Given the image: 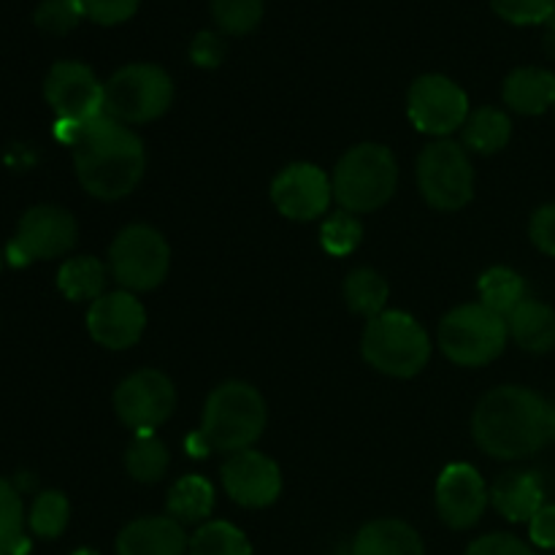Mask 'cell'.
Instances as JSON below:
<instances>
[{
	"instance_id": "1",
	"label": "cell",
	"mask_w": 555,
	"mask_h": 555,
	"mask_svg": "<svg viewBox=\"0 0 555 555\" xmlns=\"http://www.w3.org/2000/svg\"><path fill=\"white\" fill-rule=\"evenodd\" d=\"M54 133L74 152V168L85 193L98 201L128 198L146 171V150L139 133L117 119L92 117L87 122H54Z\"/></svg>"
},
{
	"instance_id": "2",
	"label": "cell",
	"mask_w": 555,
	"mask_h": 555,
	"mask_svg": "<svg viewBox=\"0 0 555 555\" xmlns=\"http://www.w3.org/2000/svg\"><path fill=\"white\" fill-rule=\"evenodd\" d=\"M553 406L520 385H502L486 393L472 415V437L496 461H520L553 442Z\"/></svg>"
},
{
	"instance_id": "3",
	"label": "cell",
	"mask_w": 555,
	"mask_h": 555,
	"mask_svg": "<svg viewBox=\"0 0 555 555\" xmlns=\"http://www.w3.org/2000/svg\"><path fill=\"white\" fill-rule=\"evenodd\" d=\"M269 410L255 385L242 379H228L217 385L204 404L201 439L217 453H242L249 450L266 431Z\"/></svg>"
},
{
	"instance_id": "4",
	"label": "cell",
	"mask_w": 555,
	"mask_h": 555,
	"mask_svg": "<svg viewBox=\"0 0 555 555\" xmlns=\"http://www.w3.org/2000/svg\"><path fill=\"white\" fill-rule=\"evenodd\" d=\"M334 201L352 215H369L388 204L399 188V163L385 144H356L331 173Z\"/></svg>"
},
{
	"instance_id": "5",
	"label": "cell",
	"mask_w": 555,
	"mask_h": 555,
	"mask_svg": "<svg viewBox=\"0 0 555 555\" xmlns=\"http://www.w3.org/2000/svg\"><path fill=\"white\" fill-rule=\"evenodd\" d=\"M363 361L393 379L417 377L431 361V336L412 314L385 309L369 320L361 339Z\"/></svg>"
},
{
	"instance_id": "6",
	"label": "cell",
	"mask_w": 555,
	"mask_h": 555,
	"mask_svg": "<svg viewBox=\"0 0 555 555\" xmlns=\"http://www.w3.org/2000/svg\"><path fill=\"white\" fill-rule=\"evenodd\" d=\"M439 350L448 361L464 369H480L496 361L509 341L507 320L480 301L450 309L437 331Z\"/></svg>"
},
{
	"instance_id": "7",
	"label": "cell",
	"mask_w": 555,
	"mask_h": 555,
	"mask_svg": "<svg viewBox=\"0 0 555 555\" xmlns=\"http://www.w3.org/2000/svg\"><path fill=\"white\" fill-rule=\"evenodd\" d=\"M173 103V81L160 65L133 63L106 81L103 114L122 125H146L160 119Z\"/></svg>"
},
{
	"instance_id": "8",
	"label": "cell",
	"mask_w": 555,
	"mask_h": 555,
	"mask_svg": "<svg viewBox=\"0 0 555 555\" xmlns=\"http://www.w3.org/2000/svg\"><path fill=\"white\" fill-rule=\"evenodd\" d=\"M108 271L119 291H155L171 271V244L157 228L144 222L122 228L108 247Z\"/></svg>"
},
{
	"instance_id": "9",
	"label": "cell",
	"mask_w": 555,
	"mask_h": 555,
	"mask_svg": "<svg viewBox=\"0 0 555 555\" xmlns=\"http://www.w3.org/2000/svg\"><path fill=\"white\" fill-rule=\"evenodd\" d=\"M417 190L437 211H461L475 198V166L464 144L437 139L417 155Z\"/></svg>"
},
{
	"instance_id": "10",
	"label": "cell",
	"mask_w": 555,
	"mask_h": 555,
	"mask_svg": "<svg viewBox=\"0 0 555 555\" xmlns=\"http://www.w3.org/2000/svg\"><path fill=\"white\" fill-rule=\"evenodd\" d=\"M76 236H79V228L68 209L54 204H38L22 215L16 236L5 249V258L16 269L33 263V260L60 258L74 249Z\"/></svg>"
},
{
	"instance_id": "11",
	"label": "cell",
	"mask_w": 555,
	"mask_h": 555,
	"mask_svg": "<svg viewBox=\"0 0 555 555\" xmlns=\"http://www.w3.org/2000/svg\"><path fill=\"white\" fill-rule=\"evenodd\" d=\"M177 410V388L160 369H139L114 390V412L119 423L135 434H155Z\"/></svg>"
},
{
	"instance_id": "12",
	"label": "cell",
	"mask_w": 555,
	"mask_h": 555,
	"mask_svg": "<svg viewBox=\"0 0 555 555\" xmlns=\"http://www.w3.org/2000/svg\"><path fill=\"white\" fill-rule=\"evenodd\" d=\"M469 98L442 74H426L415 79L406 95V117L421 133L434 139H450L469 119Z\"/></svg>"
},
{
	"instance_id": "13",
	"label": "cell",
	"mask_w": 555,
	"mask_h": 555,
	"mask_svg": "<svg viewBox=\"0 0 555 555\" xmlns=\"http://www.w3.org/2000/svg\"><path fill=\"white\" fill-rule=\"evenodd\" d=\"M103 95L106 85L95 76V70L76 60H60L49 68L43 81V98L52 106L54 117L65 122H87L103 114Z\"/></svg>"
},
{
	"instance_id": "14",
	"label": "cell",
	"mask_w": 555,
	"mask_h": 555,
	"mask_svg": "<svg viewBox=\"0 0 555 555\" xmlns=\"http://www.w3.org/2000/svg\"><path fill=\"white\" fill-rule=\"evenodd\" d=\"M271 204L293 222H312L328 211L334 201L331 177L314 163H291L271 182Z\"/></svg>"
},
{
	"instance_id": "15",
	"label": "cell",
	"mask_w": 555,
	"mask_h": 555,
	"mask_svg": "<svg viewBox=\"0 0 555 555\" xmlns=\"http://www.w3.org/2000/svg\"><path fill=\"white\" fill-rule=\"evenodd\" d=\"M488 502H491V488L472 464H464V461L448 464L437 477L434 504L448 529L466 531L480 524Z\"/></svg>"
},
{
	"instance_id": "16",
	"label": "cell",
	"mask_w": 555,
	"mask_h": 555,
	"mask_svg": "<svg viewBox=\"0 0 555 555\" xmlns=\"http://www.w3.org/2000/svg\"><path fill=\"white\" fill-rule=\"evenodd\" d=\"M222 488L244 509H263L280 499L282 469L274 459L255 448L228 455L220 469Z\"/></svg>"
},
{
	"instance_id": "17",
	"label": "cell",
	"mask_w": 555,
	"mask_h": 555,
	"mask_svg": "<svg viewBox=\"0 0 555 555\" xmlns=\"http://www.w3.org/2000/svg\"><path fill=\"white\" fill-rule=\"evenodd\" d=\"M87 331L106 350H130L146 331V309L135 293H103L87 309Z\"/></svg>"
},
{
	"instance_id": "18",
	"label": "cell",
	"mask_w": 555,
	"mask_h": 555,
	"mask_svg": "<svg viewBox=\"0 0 555 555\" xmlns=\"http://www.w3.org/2000/svg\"><path fill=\"white\" fill-rule=\"evenodd\" d=\"M190 537L171 515H152L125 526L117 537V555H188Z\"/></svg>"
},
{
	"instance_id": "19",
	"label": "cell",
	"mask_w": 555,
	"mask_h": 555,
	"mask_svg": "<svg viewBox=\"0 0 555 555\" xmlns=\"http://www.w3.org/2000/svg\"><path fill=\"white\" fill-rule=\"evenodd\" d=\"M491 504L509 524H529L545 507V488L534 472H504L491 488Z\"/></svg>"
},
{
	"instance_id": "20",
	"label": "cell",
	"mask_w": 555,
	"mask_h": 555,
	"mask_svg": "<svg viewBox=\"0 0 555 555\" xmlns=\"http://www.w3.org/2000/svg\"><path fill=\"white\" fill-rule=\"evenodd\" d=\"M502 98L513 112L526 117H540L547 108H555V74L537 65L515 68L504 79Z\"/></svg>"
},
{
	"instance_id": "21",
	"label": "cell",
	"mask_w": 555,
	"mask_h": 555,
	"mask_svg": "<svg viewBox=\"0 0 555 555\" xmlns=\"http://www.w3.org/2000/svg\"><path fill=\"white\" fill-rule=\"evenodd\" d=\"M350 555H426L421 534L399 518H379L363 526Z\"/></svg>"
},
{
	"instance_id": "22",
	"label": "cell",
	"mask_w": 555,
	"mask_h": 555,
	"mask_svg": "<svg viewBox=\"0 0 555 555\" xmlns=\"http://www.w3.org/2000/svg\"><path fill=\"white\" fill-rule=\"evenodd\" d=\"M509 339L531 356H545L555 347V309L526 298L507 318Z\"/></svg>"
},
{
	"instance_id": "23",
	"label": "cell",
	"mask_w": 555,
	"mask_h": 555,
	"mask_svg": "<svg viewBox=\"0 0 555 555\" xmlns=\"http://www.w3.org/2000/svg\"><path fill=\"white\" fill-rule=\"evenodd\" d=\"M168 515L182 526H201L215 513V486L201 475H184L168 491Z\"/></svg>"
},
{
	"instance_id": "24",
	"label": "cell",
	"mask_w": 555,
	"mask_h": 555,
	"mask_svg": "<svg viewBox=\"0 0 555 555\" xmlns=\"http://www.w3.org/2000/svg\"><path fill=\"white\" fill-rule=\"evenodd\" d=\"M466 152L475 155H496L513 139V119L496 106H480L469 114L461 128Z\"/></svg>"
},
{
	"instance_id": "25",
	"label": "cell",
	"mask_w": 555,
	"mask_h": 555,
	"mask_svg": "<svg viewBox=\"0 0 555 555\" xmlns=\"http://www.w3.org/2000/svg\"><path fill=\"white\" fill-rule=\"evenodd\" d=\"M57 287L68 301H98L106 293V266L95 255L68 258L57 271Z\"/></svg>"
},
{
	"instance_id": "26",
	"label": "cell",
	"mask_w": 555,
	"mask_h": 555,
	"mask_svg": "<svg viewBox=\"0 0 555 555\" xmlns=\"http://www.w3.org/2000/svg\"><path fill=\"white\" fill-rule=\"evenodd\" d=\"M477 293H480V304L491 312L502 314L504 320L526 301V282L518 271L507 269V266H493V269L482 271L477 280Z\"/></svg>"
},
{
	"instance_id": "27",
	"label": "cell",
	"mask_w": 555,
	"mask_h": 555,
	"mask_svg": "<svg viewBox=\"0 0 555 555\" xmlns=\"http://www.w3.org/2000/svg\"><path fill=\"white\" fill-rule=\"evenodd\" d=\"M341 293H345V304L352 312L361 314V318L366 320H374L377 314L385 312V307H388L390 285L379 271L361 266V269H352L350 274H347Z\"/></svg>"
},
{
	"instance_id": "28",
	"label": "cell",
	"mask_w": 555,
	"mask_h": 555,
	"mask_svg": "<svg viewBox=\"0 0 555 555\" xmlns=\"http://www.w3.org/2000/svg\"><path fill=\"white\" fill-rule=\"evenodd\" d=\"M168 464H171V453L155 434H135L133 442L125 450V469L135 482H144V486L160 482Z\"/></svg>"
},
{
	"instance_id": "29",
	"label": "cell",
	"mask_w": 555,
	"mask_h": 555,
	"mask_svg": "<svg viewBox=\"0 0 555 555\" xmlns=\"http://www.w3.org/2000/svg\"><path fill=\"white\" fill-rule=\"evenodd\" d=\"M188 555H253L247 534L228 520H206L190 537Z\"/></svg>"
},
{
	"instance_id": "30",
	"label": "cell",
	"mask_w": 555,
	"mask_h": 555,
	"mask_svg": "<svg viewBox=\"0 0 555 555\" xmlns=\"http://www.w3.org/2000/svg\"><path fill=\"white\" fill-rule=\"evenodd\" d=\"M25 520L20 491L9 480H0V555H27L30 551Z\"/></svg>"
},
{
	"instance_id": "31",
	"label": "cell",
	"mask_w": 555,
	"mask_h": 555,
	"mask_svg": "<svg viewBox=\"0 0 555 555\" xmlns=\"http://www.w3.org/2000/svg\"><path fill=\"white\" fill-rule=\"evenodd\" d=\"M70 520V504L65 499V493L60 491H43L38 493L36 502H33L30 515H27V524L30 531L41 540H57L65 529H68Z\"/></svg>"
},
{
	"instance_id": "32",
	"label": "cell",
	"mask_w": 555,
	"mask_h": 555,
	"mask_svg": "<svg viewBox=\"0 0 555 555\" xmlns=\"http://www.w3.org/2000/svg\"><path fill=\"white\" fill-rule=\"evenodd\" d=\"M363 242V225L358 215L352 211H334L323 220L320 228V247L331 255V258H347L356 253Z\"/></svg>"
},
{
	"instance_id": "33",
	"label": "cell",
	"mask_w": 555,
	"mask_h": 555,
	"mask_svg": "<svg viewBox=\"0 0 555 555\" xmlns=\"http://www.w3.org/2000/svg\"><path fill=\"white\" fill-rule=\"evenodd\" d=\"M217 27L231 36H247L263 20V0H211Z\"/></svg>"
},
{
	"instance_id": "34",
	"label": "cell",
	"mask_w": 555,
	"mask_h": 555,
	"mask_svg": "<svg viewBox=\"0 0 555 555\" xmlns=\"http://www.w3.org/2000/svg\"><path fill=\"white\" fill-rule=\"evenodd\" d=\"M85 16V5L81 0H43L36 9V25L43 33H52V36H65V33L74 30L76 25Z\"/></svg>"
},
{
	"instance_id": "35",
	"label": "cell",
	"mask_w": 555,
	"mask_h": 555,
	"mask_svg": "<svg viewBox=\"0 0 555 555\" xmlns=\"http://www.w3.org/2000/svg\"><path fill=\"white\" fill-rule=\"evenodd\" d=\"M491 5L509 25H545L555 14V0H491Z\"/></svg>"
},
{
	"instance_id": "36",
	"label": "cell",
	"mask_w": 555,
	"mask_h": 555,
	"mask_svg": "<svg viewBox=\"0 0 555 555\" xmlns=\"http://www.w3.org/2000/svg\"><path fill=\"white\" fill-rule=\"evenodd\" d=\"M141 0H81L85 16H90L98 25H122L139 11Z\"/></svg>"
},
{
	"instance_id": "37",
	"label": "cell",
	"mask_w": 555,
	"mask_h": 555,
	"mask_svg": "<svg viewBox=\"0 0 555 555\" xmlns=\"http://www.w3.org/2000/svg\"><path fill=\"white\" fill-rule=\"evenodd\" d=\"M225 54V41H222L220 33L215 30H201L198 36L193 38V43H190V60H193L198 68H220Z\"/></svg>"
},
{
	"instance_id": "38",
	"label": "cell",
	"mask_w": 555,
	"mask_h": 555,
	"mask_svg": "<svg viewBox=\"0 0 555 555\" xmlns=\"http://www.w3.org/2000/svg\"><path fill=\"white\" fill-rule=\"evenodd\" d=\"M466 555H537L513 534H486L466 547Z\"/></svg>"
},
{
	"instance_id": "39",
	"label": "cell",
	"mask_w": 555,
	"mask_h": 555,
	"mask_svg": "<svg viewBox=\"0 0 555 555\" xmlns=\"http://www.w3.org/2000/svg\"><path fill=\"white\" fill-rule=\"evenodd\" d=\"M529 236L540 253L555 258V204H545L531 215Z\"/></svg>"
},
{
	"instance_id": "40",
	"label": "cell",
	"mask_w": 555,
	"mask_h": 555,
	"mask_svg": "<svg viewBox=\"0 0 555 555\" xmlns=\"http://www.w3.org/2000/svg\"><path fill=\"white\" fill-rule=\"evenodd\" d=\"M529 534L537 547L553 551L555 547V504H545L534 518L529 520Z\"/></svg>"
},
{
	"instance_id": "41",
	"label": "cell",
	"mask_w": 555,
	"mask_h": 555,
	"mask_svg": "<svg viewBox=\"0 0 555 555\" xmlns=\"http://www.w3.org/2000/svg\"><path fill=\"white\" fill-rule=\"evenodd\" d=\"M542 43H545V52L555 60V14L545 22V36H542Z\"/></svg>"
},
{
	"instance_id": "42",
	"label": "cell",
	"mask_w": 555,
	"mask_h": 555,
	"mask_svg": "<svg viewBox=\"0 0 555 555\" xmlns=\"http://www.w3.org/2000/svg\"><path fill=\"white\" fill-rule=\"evenodd\" d=\"M70 555H98V553L90 551V547H81V551H76V553H70Z\"/></svg>"
},
{
	"instance_id": "43",
	"label": "cell",
	"mask_w": 555,
	"mask_h": 555,
	"mask_svg": "<svg viewBox=\"0 0 555 555\" xmlns=\"http://www.w3.org/2000/svg\"><path fill=\"white\" fill-rule=\"evenodd\" d=\"M553 442H555V412H553Z\"/></svg>"
},
{
	"instance_id": "44",
	"label": "cell",
	"mask_w": 555,
	"mask_h": 555,
	"mask_svg": "<svg viewBox=\"0 0 555 555\" xmlns=\"http://www.w3.org/2000/svg\"><path fill=\"white\" fill-rule=\"evenodd\" d=\"M0 269H3V255H0Z\"/></svg>"
}]
</instances>
